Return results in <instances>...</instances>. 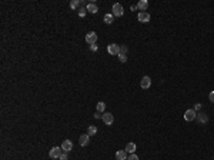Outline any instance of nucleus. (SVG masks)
<instances>
[{
	"label": "nucleus",
	"instance_id": "obj_24",
	"mask_svg": "<svg viewBox=\"0 0 214 160\" xmlns=\"http://www.w3.org/2000/svg\"><path fill=\"white\" fill-rule=\"evenodd\" d=\"M59 159L60 160H69V157H67V153H61V156H60V157H59Z\"/></svg>",
	"mask_w": 214,
	"mask_h": 160
},
{
	"label": "nucleus",
	"instance_id": "obj_18",
	"mask_svg": "<svg viewBox=\"0 0 214 160\" xmlns=\"http://www.w3.org/2000/svg\"><path fill=\"white\" fill-rule=\"evenodd\" d=\"M96 109H97V112L99 113L104 112V110H106V103H104V102H99L97 106H96Z\"/></svg>",
	"mask_w": 214,
	"mask_h": 160
},
{
	"label": "nucleus",
	"instance_id": "obj_4",
	"mask_svg": "<svg viewBox=\"0 0 214 160\" xmlns=\"http://www.w3.org/2000/svg\"><path fill=\"white\" fill-rule=\"evenodd\" d=\"M101 120H103V123L107 124V126H111L113 124V121H114V116L111 114V113H104L103 116H101Z\"/></svg>",
	"mask_w": 214,
	"mask_h": 160
},
{
	"label": "nucleus",
	"instance_id": "obj_10",
	"mask_svg": "<svg viewBox=\"0 0 214 160\" xmlns=\"http://www.w3.org/2000/svg\"><path fill=\"white\" fill-rule=\"evenodd\" d=\"M79 143H80V146H87V144L90 143V136L86 133V135H82V136L79 137Z\"/></svg>",
	"mask_w": 214,
	"mask_h": 160
},
{
	"label": "nucleus",
	"instance_id": "obj_19",
	"mask_svg": "<svg viewBox=\"0 0 214 160\" xmlns=\"http://www.w3.org/2000/svg\"><path fill=\"white\" fill-rule=\"evenodd\" d=\"M80 4H82V1H79V0H72V1H70V7L73 9V10L80 7Z\"/></svg>",
	"mask_w": 214,
	"mask_h": 160
},
{
	"label": "nucleus",
	"instance_id": "obj_12",
	"mask_svg": "<svg viewBox=\"0 0 214 160\" xmlns=\"http://www.w3.org/2000/svg\"><path fill=\"white\" fill-rule=\"evenodd\" d=\"M137 9H139V10H141V12H147L148 1H147V0H140V1L137 3Z\"/></svg>",
	"mask_w": 214,
	"mask_h": 160
},
{
	"label": "nucleus",
	"instance_id": "obj_20",
	"mask_svg": "<svg viewBox=\"0 0 214 160\" xmlns=\"http://www.w3.org/2000/svg\"><path fill=\"white\" fill-rule=\"evenodd\" d=\"M86 15H87V9H86V7H80V9H79V16L84 17Z\"/></svg>",
	"mask_w": 214,
	"mask_h": 160
},
{
	"label": "nucleus",
	"instance_id": "obj_17",
	"mask_svg": "<svg viewBox=\"0 0 214 160\" xmlns=\"http://www.w3.org/2000/svg\"><path fill=\"white\" fill-rule=\"evenodd\" d=\"M96 133H97V127H96V126H89V127H87V135L90 137L94 136Z\"/></svg>",
	"mask_w": 214,
	"mask_h": 160
},
{
	"label": "nucleus",
	"instance_id": "obj_13",
	"mask_svg": "<svg viewBox=\"0 0 214 160\" xmlns=\"http://www.w3.org/2000/svg\"><path fill=\"white\" fill-rule=\"evenodd\" d=\"M198 123H203V124H206L207 121H208V117H207V114L204 113H197V117H196Z\"/></svg>",
	"mask_w": 214,
	"mask_h": 160
},
{
	"label": "nucleus",
	"instance_id": "obj_28",
	"mask_svg": "<svg viewBox=\"0 0 214 160\" xmlns=\"http://www.w3.org/2000/svg\"><path fill=\"white\" fill-rule=\"evenodd\" d=\"M99 117H100V113H99V112L94 113V119H99Z\"/></svg>",
	"mask_w": 214,
	"mask_h": 160
},
{
	"label": "nucleus",
	"instance_id": "obj_25",
	"mask_svg": "<svg viewBox=\"0 0 214 160\" xmlns=\"http://www.w3.org/2000/svg\"><path fill=\"white\" fill-rule=\"evenodd\" d=\"M208 99H210V102L214 103V90L213 92H210V95H208Z\"/></svg>",
	"mask_w": 214,
	"mask_h": 160
},
{
	"label": "nucleus",
	"instance_id": "obj_5",
	"mask_svg": "<svg viewBox=\"0 0 214 160\" xmlns=\"http://www.w3.org/2000/svg\"><path fill=\"white\" fill-rule=\"evenodd\" d=\"M86 41L89 43V44H96V41H97V33L96 32H89L86 34Z\"/></svg>",
	"mask_w": 214,
	"mask_h": 160
},
{
	"label": "nucleus",
	"instance_id": "obj_14",
	"mask_svg": "<svg viewBox=\"0 0 214 160\" xmlns=\"http://www.w3.org/2000/svg\"><path fill=\"white\" fill-rule=\"evenodd\" d=\"M116 159L117 160H127V152H126V150H119V152H116Z\"/></svg>",
	"mask_w": 214,
	"mask_h": 160
},
{
	"label": "nucleus",
	"instance_id": "obj_16",
	"mask_svg": "<svg viewBox=\"0 0 214 160\" xmlns=\"http://www.w3.org/2000/svg\"><path fill=\"white\" fill-rule=\"evenodd\" d=\"M104 23L106 24H111L113 22H114V16H113V13H107V15H104Z\"/></svg>",
	"mask_w": 214,
	"mask_h": 160
},
{
	"label": "nucleus",
	"instance_id": "obj_6",
	"mask_svg": "<svg viewBox=\"0 0 214 160\" xmlns=\"http://www.w3.org/2000/svg\"><path fill=\"white\" fill-rule=\"evenodd\" d=\"M196 117H197V113L194 112V109H189L184 112V119L187 121H193V120H196Z\"/></svg>",
	"mask_w": 214,
	"mask_h": 160
},
{
	"label": "nucleus",
	"instance_id": "obj_8",
	"mask_svg": "<svg viewBox=\"0 0 214 160\" xmlns=\"http://www.w3.org/2000/svg\"><path fill=\"white\" fill-rule=\"evenodd\" d=\"M60 147H61V150L64 153H69L72 149H73V142H72V140H64Z\"/></svg>",
	"mask_w": 214,
	"mask_h": 160
},
{
	"label": "nucleus",
	"instance_id": "obj_15",
	"mask_svg": "<svg viewBox=\"0 0 214 160\" xmlns=\"http://www.w3.org/2000/svg\"><path fill=\"white\" fill-rule=\"evenodd\" d=\"M136 149H137L136 143H127L126 144V152L130 153V154H133V153L136 152Z\"/></svg>",
	"mask_w": 214,
	"mask_h": 160
},
{
	"label": "nucleus",
	"instance_id": "obj_27",
	"mask_svg": "<svg viewBox=\"0 0 214 160\" xmlns=\"http://www.w3.org/2000/svg\"><path fill=\"white\" fill-rule=\"evenodd\" d=\"M200 109H201V104H200V103H197L196 106H194V112H198Z\"/></svg>",
	"mask_w": 214,
	"mask_h": 160
},
{
	"label": "nucleus",
	"instance_id": "obj_9",
	"mask_svg": "<svg viewBox=\"0 0 214 160\" xmlns=\"http://www.w3.org/2000/svg\"><path fill=\"white\" fill-rule=\"evenodd\" d=\"M140 86H141V89H148L150 86H151V79L148 77V76H144V77H141V80H140Z\"/></svg>",
	"mask_w": 214,
	"mask_h": 160
},
{
	"label": "nucleus",
	"instance_id": "obj_1",
	"mask_svg": "<svg viewBox=\"0 0 214 160\" xmlns=\"http://www.w3.org/2000/svg\"><path fill=\"white\" fill-rule=\"evenodd\" d=\"M111 10H113L111 13H113V16L114 17H121L123 16V13H124V7L120 4V3H114Z\"/></svg>",
	"mask_w": 214,
	"mask_h": 160
},
{
	"label": "nucleus",
	"instance_id": "obj_23",
	"mask_svg": "<svg viewBox=\"0 0 214 160\" xmlns=\"http://www.w3.org/2000/svg\"><path fill=\"white\" fill-rule=\"evenodd\" d=\"M127 160H139V157L136 156V153H133V154H130V156L127 157Z\"/></svg>",
	"mask_w": 214,
	"mask_h": 160
},
{
	"label": "nucleus",
	"instance_id": "obj_2",
	"mask_svg": "<svg viewBox=\"0 0 214 160\" xmlns=\"http://www.w3.org/2000/svg\"><path fill=\"white\" fill-rule=\"evenodd\" d=\"M61 153H63V150H61V147H51L50 149V152H49V156H50V159H59L60 156H61Z\"/></svg>",
	"mask_w": 214,
	"mask_h": 160
},
{
	"label": "nucleus",
	"instance_id": "obj_22",
	"mask_svg": "<svg viewBox=\"0 0 214 160\" xmlns=\"http://www.w3.org/2000/svg\"><path fill=\"white\" fill-rule=\"evenodd\" d=\"M127 50H129V47H127V46H120V53H121V55H126V53H127Z\"/></svg>",
	"mask_w": 214,
	"mask_h": 160
},
{
	"label": "nucleus",
	"instance_id": "obj_11",
	"mask_svg": "<svg viewBox=\"0 0 214 160\" xmlns=\"http://www.w3.org/2000/svg\"><path fill=\"white\" fill-rule=\"evenodd\" d=\"M86 9H87V12L91 13V15H96V13L99 12L97 4H94V3H87V4H86Z\"/></svg>",
	"mask_w": 214,
	"mask_h": 160
},
{
	"label": "nucleus",
	"instance_id": "obj_26",
	"mask_svg": "<svg viewBox=\"0 0 214 160\" xmlns=\"http://www.w3.org/2000/svg\"><path fill=\"white\" fill-rule=\"evenodd\" d=\"M90 50H91V52H97V44H91Z\"/></svg>",
	"mask_w": 214,
	"mask_h": 160
},
{
	"label": "nucleus",
	"instance_id": "obj_3",
	"mask_svg": "<svg viewBox=\"0 0 214 160\" xmlns=\"http://www.w3.org/2000/svg\"><path fill=\"white\" fill-rule=\"evenodd\" d=\"M107 52L110 53V55H120V46L119 44H116V43H110L108 46H107Z\"/></svg>",
	"mask_w": 214,
	"mask_h": 160
},
{
	"label": "nucleus",
	"instance_id": "obj_7",
	"mask_svg": "<svg viewBox=\"0 0 214 160\" xmlns=\"http://www.w3.org/2000/svg\"><path fill=\"white\" fill-rule=\"evenodd\" d=\"M137 20L140 23H148L150 22V15H148L147 12H140L139 16H137Z\"/></svg>",
	"mask_w": 214,
	"mask_h": 160
},
{
	"label": "nucleus",
	"instance_id": "obj_21",
	"mask_svg": "<svg viewBox=\"0 0 214 160\" xmlns=\"http://www.w3.org/2000/svg\"><path fill=\"white\" fill-rule=\"evenodd\" d=\"M119 60H120L121 63H126V62H127V56H126V55H121V53H120V55H119Z\"/></svg>",
	"mask_w": 214,
	"mask_h": 160
}]
</instances>
